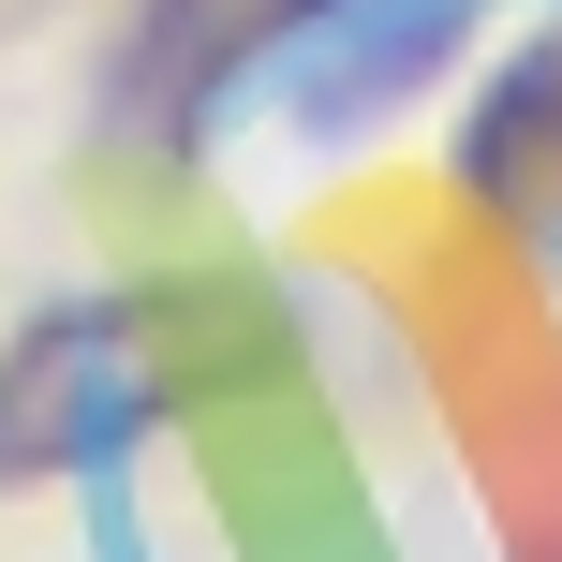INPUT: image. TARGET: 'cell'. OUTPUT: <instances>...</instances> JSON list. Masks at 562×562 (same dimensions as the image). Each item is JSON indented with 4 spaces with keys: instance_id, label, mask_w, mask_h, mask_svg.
<instances>
[{
    "instance_id": "1",
    "label": "cell",
    "mask_w": 562,
    "mask_h": 562,
    "mask_svg": "<svg viewBox=\"0 0 562 562\" xmlns=\"http://www.w3.org/2000/svg\"><path fill=\"white\" fill-rule=\"evenodd\" d=\"M148 415H164V340L134 296H59L0 340V488L104 474Z\"/></svg>"
},
{
    "instance_id": "2",
    "label": "cell",
    "mask_w": 562,
    "mask_h": 562,
    "mask_svg": "<svg viewBox=\"0 0 562 562\" xmlns=\"http://www.w3.org/2000/svg\"><path fill=\"white\" fill-rule=\"evenodd\" d=\"M474 15L488 0H311V15L267 45L252 89L281 104V134H370V119H400L459 45H474Z\"/></svg>"
},
{
    "instance_id": "3",
    "label": "cell",
    "mask_w": 562,
    "mask_h": 562,
    "mask_svg": "<svg viewBox=\"0 0 562 562\" xmlns=\"http://www.w3.org/2000/svg\"><path fill=\"white\" fill-rule=\"evenodd\" d=\"M311 0H134L104 59V148H193L223 104H252L267 45Z\"/></svg>"
},
{
    "instance_id": "4",
    "label": "cell",
    "mask_w": 562,
    "mask_h": 562,
    "mask_svg": "<svg viewBox=\"0 0 562 562\" xmlns=\"http://www.w3.org/2000/svg\"><path fill=\"white\" fill-rule=\"evenodd\" d=\"M548 223H562V207H548Z\"/></svg>"
}]
</instances>
